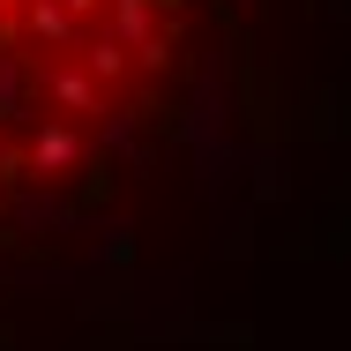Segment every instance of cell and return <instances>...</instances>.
I'll list each match as a JSON object with an SVG mask.
<instances>
[{
	"mask_svg": "<svg viewBox=\"0 0 351 351\" xmlns=\"http://www.w3.org/2000/svg\"><path fill=\"white\" fill-rule=\"evenodd\" d=\"M195 0H0V217L75 187L149 120Z\"/></svg>",
	"mask_w": 351,
	"mask_h": 351,
	"instance_id": "obj_1",
	"label": "cell"
}]
</instances>
